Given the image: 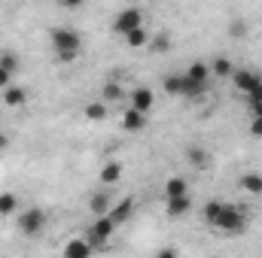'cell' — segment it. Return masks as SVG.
I'll list each match as a JSON object with an SVG mask.
<instances>
[{"mask_svg":"<svg viewBox=\"0 0 262 258\" xmlns=\"http://www.w3.org/2000/svg\"><path fill=\"white\" fill-rule=\"evenodd\" d=\"M52 49L55 52H82V37L73 28H55L52 31Z\"/></svg>","mask_w":262,"mask_h":258,"instance_id":"5","label":"cell"},{"mask_svg":"<svg viewBox=\"0 0 262 258\" xmlns=\"http://www.w3.org/2000/svg\"><path fill=\"white\" fill-rule=\"evenodd\" d=\"M0 67H6V70L15 73V70H18V58H15L12 52H6V55H0Z\"/></svg>","mask_w":262,"mask_h":258,"instance_id":"28","label":"cell"},{"mask_svg":"<svg viewBox=\"0 0 262 258\" xmlns=\"http://www.w3.org/2000/svg\"><path fill=\"white\" fill-rule=\"evenodd\" d=\"M250 137H262V116H250Z\"/></svg>","mask_w":262,"mask_h":258,"instance_id":"30","label":"cell"},{"mask_svg":"<svg viewBox=\"0 0 262 258\" xmlns=\"http://www.w3.org/2000/svg\"><path fill=\"white\" fill-rule=\"evenodd\" d=\"M104 104H116V100H122L125 97V88L119 85V82H104Z\"/></svg>","mask_w":262,"mask_h":258,"instance_id":"20","label":"cell"},{"mask_svg":"<svg viewBox=\"0 0 262 258\" xmlns=\"http://www.w3.org/2000/svg\"><path fill=\"white\" fill-rule=\"evenodd\" d=\"M250 107V116H262V100H247Z\"/></svg>","mask_w":262,"mask_h":258,"instance_id":"32","label":"cell"},{"mask_svg":"<svg viewBox=\"0 0 262 258\" xmlns=\"http://www.w3.org/2000/svg\"><path fill=\"white\" fill-rule=\"evenodd\" d=\"M143 24V12L137 9V6H128V9H122L119 15H116V21H113V31L116 34H128V31H134V28H140Z\"/></svg>","mask_w":262,"mask_h":258,"instance_id":"6","label":"cell"},{"mask_svg":"<svg viewBox=\"0 0 262 258\" xmlns=\"http://www.w3.org/2000/svg\"><path fill=\"white\" fill-rule=\"evenodd\" d=\"M107 107H110V104L98 100V104H89L82 113H85V119H92V122H101V119H107Z\"/></svg>","mask_w":262,"mask_h":258,"instance_id":"23","label":"cell"},{"mask_svg":"<svg viewBox=\"0 0 262 258\" xmlns=\"http://www.w3.org/2000/svg\"><path fill=\"white\" fill-rule=\"evenodd\" d=\"M186 192H189V186H186L183 176H171V179L165 183V194H168V197H174V194H186Z\"/></svg>","mask_w":262,"mask_h":258,"instance_id":"24","label":"cell"},{"mask_svg":"<svg viewBox=\"0 0 262 258\" xmlns=\"http://www.w3.org/2000/svg\"><path fill=\"white\" fill-rule=\"evenodd\" d=\"M122 128L131 131V134H137V131H143L146 128V113H137V110H125L122 113Z\"/></svg>","mask_w":262,"mask_h":258,"instance_id":"12","label":"cell"},{"mask_svg":"<svg viewBox=\"0 0 262 258\" xmlns=\"http://www.w3.org/2000/svg\"><path fill=\"white\" fill-rule=\"evenodd\" d=\"M43 228H46V213H43V210L31 207V210H21V213H18V231H21L25 237H34V234H40Z\"/></svg>","mask_w":262,"mask_h":258,"instance_id":"4","label":"cell"},{"mask_svg":"<svg viewBox=\"0 0 262 258\" xmlns=\"http://www.w3.org/2000/svg\"><path fill=\"white\" fill-rule=\"evenodd\" d=\"M220 207H223L220 200H207V203H204V210H201V219H204V225H210V228H213V219H216Z\"/></svg>","mask_w":262,"mask_h":258,"instance_id":"25","label":"cell"},{"mask_svg":"<svg viewBox=\"0 0 262 258\" xmlns=\"http://www.w3.org/2000/svg\"><path fill=\"white\" fill-rule=\"evenodd\" d=\"M149 46H152V52H168L171 49V40H168V34H156L149 40Z\"/></svg>","mask_w":262,"mask_h":258,"instance_id":"26","label":"cell"},{"mask_svg":"<svg viewBox=\"0 0 262 258\" xmlns=\"http://www.w3.org/2000/svg\"><path fill=\"white\" fill-rule=\"evenodd\" d=\"M6 146H9V137H6V134H0V149H6Z\"/></svg>","mask_w":262,"mask_h":258,"instance_id":"35","label":"cell"},{"mask_svg":"<svg viewBox=\"0 0 262 258\" xmlns=\"http://www.w3.org/2000/svg\"><path fill=\"white\" fill-rule=\"evenodd\" d=\"M125 43H128L131 49H143V46L149 43V34H146V28L140 24V28H134V31H128V34H125Z\"/></svg>","mask_w":262,"mask_h":258,"instance_id":"19","label":"cell"},{"mask_svg":"<svg viewBox=\"0 0 262 258\" xmlns=\"http://www.w3.org/2000/svg\"><path fill=\"white\" fill-rule=\"evenodd\" d=\"M186 73H189V76H192L195 82H204V85L210 82V64H204V61H192Z\"/></svg>","mask_w":262,"mask_h":258,"instance_id":"21","label":"cell"},{"mask_svg":"<svg viewBox=\"0 0 262 258\" xmlns=\"http://www.w3.org/2000/svg\"><path fill=\"white\" fill-rule=\"evenodd\" d=\"M58 3H61L64 9H76V6H82L85 0H58Z\"/></svg>","mask_w":262,"mask_h":258,"instance_id":"34","label":"cell"},{"mask_svg":"<svg viewBox=\"0 0 262 258\" xmlns=\"http://www.w3.org/2000/svg\"><path fill=\"white\" fill-rule=\"evenodd\" d=\"M131 213H134V197H122L116 207H110V219H113L116 225H125L131 219Z\"/></svg>","mask_w":262,"mask_h":258,"instance_id":"11","label":"cell"},{"mask_svg":"<svg viewBox=\"0 0 262 258\" xmlns=\"http://www.w3.org/2000/svg\"><path fill=\"white\" fill-rule=\"evenodd\" d=\"M12 213H18V197L12 192H3L0 194V216L6 219V216H12Z\"/></svg>","mask_w":262,"mask_h":258,"instance_id":"22","label":"cell"},{"mask_svg":"<svg viewBox=\"0 0 262 258\" xmlns=\"http://www.w3.org/2000/svg\"><path fill=\"white\" fill-rule=\"evenodd\" d=\"M229 37H235V40H241V37H247V24L238 18V21H232L229 24Z\"/></svg>","mask_w":262,"mask_h":258,"instance_id":"27","label":"cell"},{"mask_svg":"<svg viewBox=\"0 0 262 258\" xmlns=\"http://www.w3.org/2000/svg\"><path fill=\"white\" fill-rule=\"evenodd\" d=\"M122 179V164L119 161H107L104 167H101V183L104 186H116Z\"/></svg>","mask_w":262,"mask_h":258,"instance_id":"15","label":"cell"},{"mask_svg":"<svg viewBox=\"0 0 262 258\" xmlns=\"http://www.w3.org/2000/svg\"><path fill=\"white\" fill-rule=\"evenodd\" d=\"M162 88H165L168 94H174V97H189V100H195V97H204V94H207V85H204V82H195L189 73L168 76V79L162 82Z\"/></svg>","mask_w":262,"mask_h":258,"instance_id":"1","label":"cell"},{"mask_svg":"<svg viewBox=\"0 0 262 258\" xmlns=\"http://www.w3.org/2000/svg\"><path fill=\"white\" fill-rule=\"evenodd\" d=\"M110 207H113V200H110V192H107V189L95 192V194H92V200H89V210H92L95 216H104V213H110Z\"/></svg>","mask_w":262,"mask_h":258,"instance_id":"13","label":"cell"},{"mask_svg":"<svg viewBox=\"0 0 262 258\" xmlns=\"http://www.w3.org/2000/svg\"><path fill=\"white\" fill-rule=\"evenodd\" d=\"M186 161H189L195 170H204V167L210 164V155H207L201 146H189V149H186Z\"/></svg>","mask_w":262,"mask_h":258,"instance_id":"17","label":"cell"},{"mask_svg":"<svg viewBox=\"0 0 262 258\" xmlns=\"http://www.w3.org/2000/svg\"><path fill=\"white\" fill-rule=\"evenodd\" d=\"M79 55H82V52H55V61H58V64H73Z\"/></svg>","mask_w":262,"mask_h":258,"instance_id":"29","label":"cell"},{"mask_svg":"<svg viewBox=\"0 0 262 258\" xmlns=\"http://www.w3.org/2000/svg\"><path fill=\"white\" fill-rule=\"evenodd\" d=\"M128 107H131V110H137V113H149V110L156 107V94H152V88H146V85L131 88Z\"/></svg>","mask_w":262,"mask_h":258,"instance_id":"7","label":"cell"},{"mask_svg":"<svg viewBox=\"0 0 262 258\" xmlns=\"http://www.w3.org/2000/svg\"><path fill=\"white\" fill-rule=\"evenodd\" d=\"M213 228L223 231V234H229V237H238V234L247 228V216H244L241 207H235V203H223L220 213H216V219H213Z\"/></svg>","mask_w":262,"mask_h":258,"instance_id":"2","label":"cell"},{"mask_svg":"<svg viewBox=\"0 0 262 258\" xmlns=\"http://www.w3.org/2000/svg\"><path fill=\"white\" fill-rule=\"evenodd\" d=\"M259 82H262V76L256 70H238V67H235V73H232V85H235L241 94H250Z\"/></svg>","mask_w":262,"mask_h":258,"instance_id":"8","label":"cell"},{"mask_svg":"<svg viewBox=\"0 0 262 258\" xmlns=\"http://www.w3.org/2000/svg\"><path fill=\"white\" fill-rule=\"evenodd\" d=\"M189 210H192V197H189V192H186V194H174V197H168V207H165L168 219H180V216H186Z\"/></svg>","mask_w":262,"mask_h":258,"instance_id":"9","label":"cell"},{"mask_svg":"<svg viewBox=\"0 0 262 258\" xmlns=\"http://www.w3.org/2000/svg\"><path fill=\"white\" fill-rule=\"evenodd\" d=\"M3 104L6 107H25L28 104V91L21 85H6L3 88Z\"/></svg>","mask_w":262,"mask_h":258,"instance_id":"14","label":"cell"},{"mask_svg":"<svg viewBox=\"0 0 262 258\" xmlns=\"http://www.w3.org/2000/svg\"><path fill=\"white\" fill-rule=\"evenodd\" d=\"M210 73H216L220 79H229V76L235 73V61H232V58H226V55H220V58H213V61H210Z\"/></svg>","mask_w":262,"mask_h":258,"instance_id":"16","label":"cell"},{"mask_svg":"<svg viewBox=\"0 0 262 258\" xmlns=\"http://www.w3.org/2000/svg\"><path fill=\"white\" fill-rule=\"evenodd\" d=\"M6 85H12V70L0 67V88H6Z\"/></svg>","mask_w":262,"mask_h":258,"instance_id":"31","label":"cell"},{"mask_svg":"<svg viewBox=\"0 0 262 258\" xmlns=\"http://www.w3.org/2000/svg\"><path fill=\"white\" fill-rule=\"evenodd\" d=\"M238 186L247 194H262V173H244V176L238 179Z\"/></svg>","mask_w":262,"mask_h":258,"instance_id":"18","label":"cell"},{"mask_svg":"<svg viewBox=\"0 0 262 258\" xmlns=\"http://www.w3.org/2000/svg\"><path fill=\"white\" fill-rule=\"evenodd\" d=\"M244 97H247V100H262V82L253 88V91H250V94H244Z\"/></svg>","mask_w":262,"mask_h":258,"instance_id":"33","label":"cell"},{"mask_svg":"<svg viewBox=\"0 0 262 258\" xmlns=\"http://www.w3.org/2000/svg\"><path fill=\"white\" fill-rule=\"evenodd\" d=\"M119 225L110 219V213H104V216H98L95 219V225L89 228V243L95 246V249H101V246H107V240L113 237V231H116Z\"/></svg>","mask_w":262,"mask_h":258,"instance_id":"3","label":"cell"},{"mask_svg":"<svg viewBox=\"0 0 262 258\" xmlns=\"http://www.w3.org/2000/svg\"><path fill=\"white\" fill-rule=\"evenodd\" d=\"M92 252H95V246H92L89 240H82V237L67 240V243H64V255L67 258H89Z\"/></svg>","mask_w":262,"mask_h":258,"instance_id":"10","label":"cell"}]
</instances>
